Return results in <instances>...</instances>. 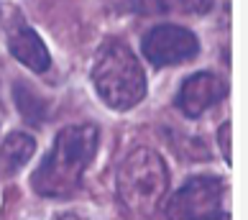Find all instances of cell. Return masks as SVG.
I'll use <instances>...</instances> for the list:
<instances>
[{
	"mask_svg": "<svg viewBox=\"0 0 248 220\" xmlns=\"http://www.w3.org/2000/svg\"><path fill=\"white\" fill-rule=\"evenodd\" d=\"M228 87L217 75L210 72H197L189 79H185V85L179 87V97H177V108L185 113L187 118H200L205 110H210L215 103L225 97Z\"/></svg>",
	"mask_w": 248,
	"mask_h": 220,
	"instance_id": "8992f818",
	"label": "cell"
},
{
	"mask_svg": "<svg viewBox=\"0 0 248 220\" xmlns=\"http://www.w3.org/2000/svg\"><path fill=\"white\" fill-rule=\"evenodd\" d=\"M143 57L149 59L154 67H171V64H182L197 57L200 44L192 36V31L182 29V26H156L143 36Z\"/></svg>",
	"mask_w": 248,
	"mask_h": 220,
	"instance_id": "277c9868",
	"label": "cell"
},
{
	"mask_svg": "<svg viewBox=\"0 0 248 220\" xmlns=\"http://www.w3.org/2000/svg\"><path fill=\"white\" fill-rule=\"evenodd\" d=\"M8 47H11V54L26 64L29 69L33 72H46L49 64H51V57L46 47H44V41L36 36V31L31 29H18L11 33V41H8Z\"/></svg>",
	"mask_w": 248,
	"mask_h": 220,
	"instance_id": "52a82bcc",
	"label": "cell"
},
{
	"mask_svg": "<svg viewBox=\"0 0 248 220\" xmlns=\"http://www.w3.org/2000/svg\"><path fill=\"white\" fill-rule=\"evenodd\" d=\"M93 82L97 95L115 110H128L146 97V75L139 57L123 41H108L100 47Z\"/></svg>",
	"mask_w": 248,
	"mask_h": 220,
	"instance_id": "7a4b0ae2",
	"label": "cell"
},
{
	"mask_svg": "<svg viewBox=\"0 0 248 220\" xmlns=\"http://www.w3.org/2000/svg\"><path fill=\"white\" fill-rule=\"evenodd\" d=\"M223 182L217 177H192L167 205V218H210L220 213Z\"/></svg>",
	"mask_w": 248,
	"mask_h": 220,
	"instance_id": "5b68a950",
	"label": "cell"
},
{
	"mask_svg": "<svg viewBox=\"0 0 248 220\" xmlns=\"http://www.w3.org/2000/svg\"><path fill=\"white\" fill-rule=\"evenodd\" d=\"M97 128L90 123L69 126L59 131L51 151L41 167L33 172L31 185L41 197H69L82 185V174L95 159L97 151Z\"/></svg>",
	"mask_w": 248,
	"mask_h": 220,
	"instance_id": "6da1fadb",
	"label": "cell"
},
{
	"mask_svg": "<svg viewBox=\"0 0 248 220\" xmlns=\"http://www.w3.org/2000/svg\"><path fill=\"white\" fill-rule=\"evenodd\" d=\"M36 143L31 136L26 133H11L0 146V177H8V174H16L23 167L26 161L33 157Z\"/></svg>",
	"mask_w": 248,
	"mask_h": 220,
	"instance_id": "ba28073f",
	"label": "cell"
},
{
	"mask_svg": "<svg viewBox=\"0 0 248 220\" xmlns=\"http://www.w3.org/2000/svg\"><path fill=\"white\" fill-rule=\"evenodd\" d=\"M108 5H115V8H131V3L128 0H105Z\"/></svg>",
	"mask_w": 248,
	"mask_h": 220,
	"instance_id": "4fadbf2b",
	"label": "cell"
},
{
	"mask_svg": "<svg viewBox=\"0 0 248 220\" xmlns=\"http://www.w3.org/2000/svg\"><path fill=\"white\" fill-rule=\"evenodd\" d=\"M182 11H189V13H205L210 5H213V0H177Z\"/></svg>",
	"mask_w": 248,
	"mask_h": 220,
	"instance_id": "8fae6325",
	"label": "cell"
},
{
	"mask_svg": "<svg viewBox=\"0 0 248 220\" xmlns=\"http://www.w3.org/2000/svg\"><path fill=\"white\" fill-rule=\"evenodd\" d=\"M220 149L225 154V161H231V123L220 126Z\"/></svg>",
	"mask_w": 248,
	"mask_h": 220,
	"instance_id": "7c38bea8",
	"label": "cell"
},
{
	"mask_svg": "<svg viewBox=\"0 0 248 220\" xmlns=\"http://www.w3.org/2000/svg\"><path fill=\"white\" fill-rule=\"evenodd\" d=\"M169 189L167 164L151 149H136L128 154L118 172V197L131 218H149L161 207Z\"/></svg>",
	"mask_w": 248,
	"mask_h": 220,
	"instance_id": "3957f363",
	"label": "cell"
},
{
	"mask_svg": "<svg viewBox=\"0 0 248 220\" xmlns=\"http://www.w3.org/2000/svg\"><path fill=\"white\" fill-rule=\"evenodd\" d=\"M131 8H136L143 16H156L167 11V0H131Z\"/></svg>",
	"mask_w": 248,
	"mask_h": 220,
	"instance_id": "30bf717a",
	"label": "cell"
},
{
	"mask_svg": "<svg viewBox=\"0 0 248 220\" xmlns=\"http://www.w3.org/2000/svg\"><path fill=\"white\" fill-rule=\"evenodd\" d=\"M16 103H18V110H21L23 118L31 126H41L46 121V108H44L41 97L29 85H16Z\"/></svg>",
	"mask_w": 248,
	"mask_h": 220,
	"instance_id": "9c48e42d",
	"label": "cell"
}]
</instances>
